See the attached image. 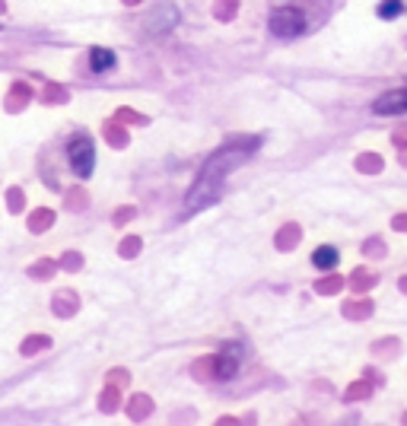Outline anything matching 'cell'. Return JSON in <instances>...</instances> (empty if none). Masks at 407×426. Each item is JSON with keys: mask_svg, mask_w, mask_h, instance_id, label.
Here are the masks:
<instances>
[{"mask_svg": "<svg viewBox=\"0 0 407 426\" xmlns=\"http://www.w3.org/2000/svg\"><path fill=\"white\" fill-rule=\"evenodd\" d=\"M270 32L277 38H300L305 32V13L296 6H280V10L270 13Z\"/></svg>", "mask_w": 407, "mask_h": 426, "instance_id": "cell-1", "label": "cell"}, {"mask_svg": "<svg viewBox=\"0 0 407 426\" xmlns=\"http://www.w3.org/2000/svg\"><path fill=\"white\" fill-rule=\"evenodd\" d=\"M67 156H70V169L77 172V178L92 175V169H96V147H92V140L86 134L73 137V140L67 143Z\"/></svg>", "mask_w": 407, "mask_h": 426, "instance_id": "cell-2", "label": "cell"}, {"mask_svg": "<svg viewBox=\"0 0 407 426\" xmlns=\"http://www.w3.org/2000/svg\"><path fill=\"white\" fill-rule=\"evenodd\" d=\"M239 363H242V347L239 343H226L220 350V356H216V379H233Z\"/></svg>", "mask_w": 407, "mask_h": 426, "instance_id": "cell-3", "label": "cell"}, {"mask_svg": "<svg viewBox=\"0 0 407 426\" xmlns=\"http://www.w3.org/2000/svg\"><path fill=\"white\" fill-rule=\"evenodd\" d=\"M376 115H401L407 112V89H395V93H385L382 99L372 105Z\"/></svg>", "mask_w": 407, "mask_h": 426, "instance_id": "cell-4", "label": "cell"}, {"mask_svg": "<svg viewBox=\"0 0 407 426\" xmlns=\"http://www.w3.org/2000/svg\"><path fill=\"white\" fill-rule=\"evenodd\" d=\"M179 23V10H175V6H159V13H150V16H147V29L150 32H156V36H159V32H169L172 29V26Z\"/></svg>", "mask_w": 407, "mask_h": 426, "instance_id": "cell-5", "label": "cell"}, {"mask_svg": "<svg viewBox=\"0 0 407 426\" xmlns=\"http://www.w3.org/2000/svg\"><path fill=\"white\" fill-rule=\"evenodd\" d=\"M115 64H118V58H115V51H108V48H92L90 51L92 73H108V71H115Z\"/></svg>", "mask_w": 407, "mask_h": 426, "instance_id": "cell-6", "label": "cell"}, {"mask_svg": "<svg viewBox=\"0 0 407 426\" xmlns=\"http://www.w3.org/2000/svg\"><path fill=\"white\" fill-rule=\"evenodd\" d=\"M337 249H331V245H322V249H315V255H312V264L318 267V271H331V267H337Z\"/></svg>", "mask_w": 407, "mask_h": 426, "instance_id": "cell-7", "label": "cell"}, {"mask_svg": "<svg viewBox=\"0 0 407 426\" xmlns=\"http://www.w3.org/2000/svg\"><path fill=\"white\" fill-rule=\"evenodd\" d=\"M401 13H404V4H401V0H382V4H379V16H382V19L401 16Z\"/></svg>", "mask_w": 407, "mask_h": 426, "instance_id": "cell-8", "label": "cell"}]
</instances>
